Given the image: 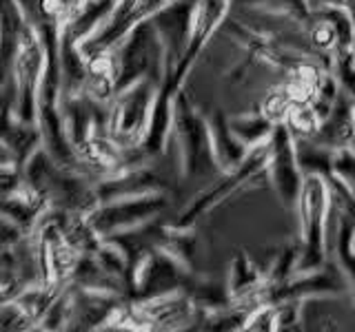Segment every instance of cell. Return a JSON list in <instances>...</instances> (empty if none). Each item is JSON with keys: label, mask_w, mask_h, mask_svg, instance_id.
<instances>
[{"label": "cell", "mask_w": 355, "mask_h": 332, "mask_svg": "<svg viewBox=\"0 0 355 332\" xmlns=\"http://www.w3.org/2000/svg\"><path fill=\"white\" fill-rule=\"evenodd\" d=\"M297 259H300V243H291V246L282 248L275 255L271 268L266 270V284L277 286V284H284L291 279V277H295Z\"/></svg>", "instance_id": "d6986e66"}, {"label": "cell", "mask_w": 355, "mask_h": 332, "mask_svg": "<svg viewBox=\"0 0 355 332\" xmlns=\"http://www.w3.org/2000/svg\"><path fill=\"white\" fill-rule=\"evenodd\" d=\"M291 104H293V98H291V93H288L286 84H280V86L271 89V91L266 93L260 109L271 122L280 124V122L286 120V113H288V109H291Z\"/></svg>", "instance_id": "ffe728a7"}, {"label": "cell", "mask_w": 355, "mask_h": 332, "mask_svg": "<svg viewBox=\"0 0 355 332\" xmlns=\"http://www.w3.org/2000/svg\"><path fill=\"white\" fill-rule=\"evenodd\" d=\"M111 51L116 55L118 66L116 93L147 75L162 80V44L155 36L151 20H144L138 27H133L129 36L120 40L116 47H111Z\"/></svg>", "instance_id": "8992f818"}, {"label": "cell", "mask_w": 355, "mask_h": 332, "mask_svg": "<svg viewBox=\"0 0 355 332\" xmlns=\"http://www.w3.org/2000/svg\"><path fill=\"white\" fill-rule=\"evenodd\" d=\"M120 0H87L85 7L78 14L62 22L60 27V44L62 47H80V42L103 25L114 14Z\"/></svg>", "instance_id": "4fadbf2b"}, {"label": "cell", "mask_w": 355, "mask_h": 332, "mask_svg": "<svg viewBox=\"0 0 355 332\" xmlns=\"http://www.w3.org/2000/svg\"><path fill=\"white\" fill-rule=\"evenodd\" d=\"M205 116L211 131V147H214L216 164L220 173H229L244 162L251 149L231 131L229 116L222 109H211Z\"/></svg>", "instance_id": "8fae6325"}, {"label": "cell", "mask_w": 355, "mask_h": 332, "mask_svg": "<svg viewBox=\"0 0 355 332\" xmlns=\"http://www.w3.org/2000/svg\"><path fill=\"white\" fill-rule=\"evenodd\" d=\"M196 3L198 0H175L151 18L155 36L162 44V75L171 73L184 58L193 33Z\"/></svg>", "instance_id": "9c48e42d"}, {"label": "cell", "mask_w": 355, "mask_h": 332, "mask_svg": "<svg viewBox=\"0 0 355 332\" xmlns=\"http://www.w3.org/2000/svg\"><path fill=\"white\" fill-rule=\"evenodd\" d=\"M166 208H169V195L166 191H158L105 202L94 208L87 217L100 237H109L114 232H122L158 219Z\"/></svg>", "instance_id": "52a82bcc"}, {"label": "cell", "mask_w": 355, "mask_h": 332, "mask_svg": "<svg viewBox=\"0 0 355 332\" xmlns=\"http://www.w3.org/2000/svg\"><path fill=\"white\" fill-rule=\"evenodd\" d=\"M320 122L322 118L318 116V111L311 102H293L286 113L284 124L293 136V140H311L318 133Z\"/></svg>", "instance_id": "e0dca14e"}, {"label": "cell", "mask_w": 355, "mask_h": 332, "mask_svg": "<svg viewBox=\"0 0 355 332\" xmlns=\"http://www.w3.org/2000/svg\"><path fill=\"white\" fill-rule=\"evenodd\" d=\"M266 282V273H262L258 266H255L247 255L242 250L236 252V257L229 264V297L231 302H238V299L251 297L260 290Z\"/></svg>", "instance_id": "5bb4252c"}, {"label": "cell", "mask_w": 355, "mask_h": 332, "mask_svg": "<svg viewBox=\"0 0 355 332\" xmlns=\"http://www.w3.org/2000/svg\"><path fill=\"white\" fill-rule=\"evenodd\" d=\"M351 0H311V7L318 5H349Z\"/></svg>", "instance_id": "cb8c5ba5"}, {"label": "cell", "mask_w": 355, "mask_h": 332, "mask_svg": "<svg viewBox=\"0 0 355 332\" xmlns=\"http://www.w3.org/2000/svg\"><path fill=\"white\" fill-rule=\"evenodd\" d=\"M302 304L297 299L275 306V330H300L302 328Z\"/></svg>", "instance_id": "44dd1931"}, {"label": "cell", "mask_w": 355, "mask_h": 332, "mask_svg": "<svg viewBox=\"0 0 355 332\" xmlns=\"http://www.w3.org/2000/svg\"><path fill=\"white\" fill-rule=\"evenodd\" d=\"M266 180H269L282 206L286 208L297 206L304 173L297 162L295 140L288 133L284 122L275 124V131L271 136V155H269V164H266Z\"/></svg>", "instance_id": "ba28073f"}, {"label": "cell", "mask_w": 355, "mask_h": 332, "mask_svg": "<svg viewBox=\"0 0 355 332\" xmlns=\"http://www.w3.org/2000/svg\"><path fill=\"white\" fill-rule=\"evenodd\" d=\"M229 127L249 149H253L258 144L271 140L275 131V122H271L262 113V109H258V111H249V113L229 116Z\"/></svg>", "instance_id": "9a60e30c"}, {"label": "cell", "mask_w": 355, "mask_h": 332, "mask_svg": "<svg viewBox=\"0 0 355 332\" xmlns=\"http://www.w3.org/2000/svg\"><path fill=\"white\" fill-rule=\"evenodd\" d=\"M158 191H166V182L144 164L133 166V169H127L116 175L103 177V180L96 182V195L100 199V204L114 202V199H122V197L158 193Z\"/></svg>", "instance_id": "30bf717a"}, {"label": "cell", "mask_w": 355, "mask_h": 332, "mask_svg": "<svg viewBox=\"0 0 355 332\" xmlns=\"http://www.w3.org/2000/svg\"><path fill=\"white\" fill-rule=\"evenodd\" d=\"M297 162L302 173H318V175H331L333 173V158L336 151L320 147L313 140H295Z\"/></svg>", "instance_id": "2e32d148"}, {"label": "cell", "mask_w": 355, "mask_h": 332, "mask_svg": "<svg viewBox=\"0 0 355 332\" xmlns=\"http://www.w3.org/2000/svg\"><path fill=\"white\" fill-rule=\"evenodd\" d=\"M329 71L336 75L342 91L355 100V47L333 53Z\"/></svg>", "instance_id": "ac0fdd59"}, {"label": "cell", "mask_w": 355, "mask_h": 332, "mask_svg": "<svg viewBox=\"0 0 355 332\" xmlns=\"http://www.w3.org/2000/svg\"><path fill=\"white\" fill-rule=\"evenodd\" d=\"M333 173L342 177L353 191H355V151L353 149H340L336 151V158H333Z\"/></svg>", "instance_id": "7402d4cb"}, {"label": "cell", "mask_w": 355, "mask_h": 332, "mask_svg": "<svg viewBox=\"0 0 355 332\" xmlns=\"http://www.w3.org/2000/svg\"><path fill=\"white\" fill-rule=\"evenodd\" d=\"M269 155H271V140L264 142V144H258V147H253L240 166H236V169L229 171V173H222V180L216 186H211V188H207V191L200 193L193 202L182 210L180 217L169 221V224L173 228H193L196 221L202 215H207L209 210H214L220 204H225L227 199L242 193L244 188L253 186L260 177H266Z\"/></svg>", "instance_id": "277c9868"}, {"label": "cell", "mask_w": 355, "mask_h": 332, "mask_svg": "<svg viewBox=\"0 0 355 332\" xmlns=\"http://www.w3.org/2000/svg\"><path fill=\"white\" fill-rule=\"evenodd\" d=\"M295 208L300 215V259L295 275L320 270L327 266V217L331 210L327 175H304Z\"/></svg>", "instance_id": "6da1fadb"}, {"label": "cell", "mask_w": 355, "mask_h": 332, "mask_svg": "<svg viewBox=\"0 0 355 332\" xmlns=\"http://www.w3.org/2000/svg\"><path fill=\"white\" fill-rule=\"evenodd\" d=\"M353 138H355V100L342 91L333 109L329 111V116L320 122V129L311 140L320 144V147L340 151L351 147Z\"/></svg>", "instance_id": "7c38bea8"}, {"label": "cell", "mask_w": 355, "mask_h": 332, "mask_svg": "<svg viewBox=\"0 0 355 332\" xmlns=\"http://www.w3.org/2000/svg\"><path fill=\"white\" fill-rule=\"evenodd\" d=\"M191 275L193 273L187 270L175 257L155 246L129 261L125 293L133 304L147 302V299L184 290Z\"/></svg>", "instance_id": "5b68a950"}, {"label": "cell", "mask_w": 355, "mask_h": 332, "mask_svg": "<svg viewBox=\"0 0 355 332\" xmlns=\"http://www.w3.org/2000/svg\"><path fill=\"white\" fill-rule=\"evenodd\" d=\"M158 93L160 77L147 75L111 98L107 109V136L122 151L142 147L149 133Z\"/></svg>", "instance_id": "7a4b0ae2"}, {"label": "cell", "mask_w": 355, "mask_h": 332, "mask_svg": "<svg viewBox=\"0 0 355 332\" xmlns=\"http://www.w3.org/2000/svg\"><path fill=\"white\" fill-rule=\"evenodd\" d=\"M171 140L180 151V171L184 177H209L220 173L214 147H211V131L207 116L198 111L187 89H180L173 102V127ZM222 175V173H220Z\"/></svg>", "instance_id": "3957f363"}, {"label": "cell", "mask_w": 355, "mask_h": 332, "mask_svg": "<svg viewBox=\"0 0 355 332\" xmlns=\"http://www.w3.org/2000/svg\"><path fill=\"white\" fill-rule=\"evenodd\" d=\"M244 330H275V306H260L251 310Z\"/></svg>", "instance_id": "603a6c76"}]
</instances>
